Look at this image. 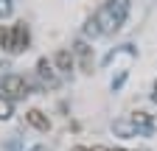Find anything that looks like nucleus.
Here are the masks:
<instances>
[{
	"mask_svg": "<svg viewBox=\"0 0 157 151\" xmlns=\"http://www.w3.org/2000/svg\"><path fill=\"white\" fill-rule=\"evenodd\" d=\"M126 14H129L126 0H109V3H104L87 20V28L84 31L93 34V36H98V34H115L118 28L126 23Z\"/></svg>",
	"mask_w": 157,
	"mask_h": 151,
	"instance_id": "obj_1",
	"label": "nucleus"
},
{
	"mask_svg": "<svg viewBox=\"0 0 157 151\" xmlns=\"http://www.w3.org/2000/svg\"><path fill=\"white\" fill-rule=\"evenodd\" d=\"M0 90H3V95L6 98H11V101H17V98H25V95H31V81L25 79V76H20V73H9V76H3V81H0Z\"/></svg>",
	"mask_w": 157,
	"mask_h": 151,
	"instance_id": "obj_2",
	"label": "nucleus"
},
{
	"mask_svg": "<svg viewBox=\"0 0 157 151\" xmlns=\"http://www.w3.org/2000/svg\"><path fill=\"white\" fill-rule=\"evenodd\" d=\"M36 79H39V87H45V90H56L59 84H62L59 70H56L53 62H48V59H39V62H36Z\"/></svg>",
	"mask_w": 157,
	"mask_h": 151,
	"instance_id": "obj_3",
	"label": "nucleus"
},
{
	"mask_svg": "<svg viewBox=\"0 0 157 151\" xmlns=\"http://www.w3.org/2000/svg\"><path fill=\"white\" fill-rule=\"evenodd\" d=\"M28 42H31L28 25H25V23H14V25H11V50H9V53H23V50L28 48Z\"/></svg>",
	"mask_w": 157,
	"mask_h": 151,
	"instance_id": "obj_4",
	"label": "nucleus"
},
{
	"mask_svg": "<svg viewBox=\"0 0 157 151\" xmlns=\"http://www.w3.org/2000/svg\"><path fill=\"white\" fill-rule=\"evenodd\" d=\"M73 56H76V64L82 67L84 73H93V48H90L87 42L78 39V42L73 45Z\"/></svg>",
	"mask_w": 157,
	"mask_h": 151,
	"instance_id": "obj_5",
	"label": "nucleus"
},
{
	"mask_svg": "<svg viewBox=\"0 0 157 151\" xmlns=\"http://www.w3.org/2000/svg\"><path fill=\"white\" fill-rule=\"evenodd\" d=\"M53 67L62 73V76H67V73L76 67V56H73V50H67V48L56 50V53H53Z\"/></svg>",
	"mask_w": 157,
	"mask_h": 151,
	"instance_id": "obj_6",
	"label": "nucleus"
},
{
	"mask_svg": "<svg viewBox=\"0 0 157 151\" xmlns=\"http://www.w3.org/2000/svg\"><path fill=\"white\" fill-rule=\"evenodd\" d=\"M25 123L31 129H36V131H51V120H48V115L42 109H28L25 112Z\"/></svg>",
	"mask_w": 157,
	"mask_h": 151,
	"instance_id": "obj_7",
	"label": "nucleus"
},
{
	"mask_svg": "<svg viewBox=\"0 0 157 151\" xmlns=\"http://www.w3.org/2000/svg\"><path fill=\"white\" fill-rule=\"evenodd\" d=\"M11 115H14V101L0 92V120H9Z\"/></svg>",
	"mask_w": 157,
	"mask_h": 151,
	"instance_id": "obj_8",
	"label": "nucleus"
},
{
	"mask_svg": "<svg viewBox=\"0 0 157 151\" xmlns=\"http://www.w3.org/2000/svg\"><path fill=\"white\" fill-rule=\"evenodd\" d=\"M0 48L11 50V25H0Z\"/></svg>",
	"mask_w": 157,
	"mask_h": 151,
	"instance_id": "obj_9",
	"label": "nucleus"
},
{
	"mask_svg": "<svg viewBox=\"0 0 157 151\" xmlns=\"http://www.w3.org/2000/svg\"><path fill=\"white\" fill-rule=\"evenodd\" d=\"M11 9H14L11 0H0V17H9V14H11Z\"/></svg>",
	"mask_w": 157,
	"mask_h": 151,
	"instance_id": "obj_10",
	"label": "nucleus"
},
{
	"mask_svg": "<svg viewBox=\"0 0 157 151\" xmlns=\"http://www.w3.org/2000/svg\"><path fill=\"white\" fill-rule=\"evenodd\" d=\"M90 151H112V148H109V145H93Z\"/></svg>",
	"mask_w": 157,
	"mask_h": 151,
	"instance_id": "obj_11",
	"label": "nucleus"
},
{
	"mask_svg": "<svg viewBox=\"0 0 157 151\" xmlns=\"http://www.w3.org/2000/svg\"><path fill=\"white\" fill-rule=\"evenodd\" d=\"M151 98L157 101V81H154V90H151Z\"/></svg>",
	"mask_w": 157,
	"mask_h": 151,
	"instance_id": "obj_12",
	"label": "nucleus"
},
{
	"mask_svg": "<svg viewBox=\"0 0 157 151\" xmlns=\"http://www.w3.org/2000/svg\"><path fill=\"white\" fill-rule=\"evenodd\" d=\"M73 151H90V148H84V145H76V148H73Z\"/></svg>",
	"mask_w": 157,
	"mask_h": 151,
	"instance_id": "obj_13",
	"label": "nucleus"
},
{
	"mask_svg": "<svg viewBox=\"0 0 157 151\" xmlns=\"http://www.w3.org/2000/svg\"><path fill=\"white\" fill-rule=\"evenodd\" d=\"M115 151H126V148H115Z\"/></svg>",
	"mask_w": 157,
	"mask_h": 151,
	"instance_id": "obj_14",
	"label": "nucleus"
}]
</instances>
